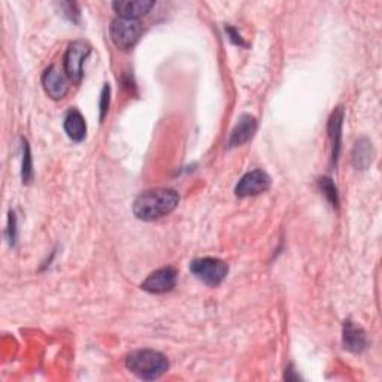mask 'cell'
I'll return each mask as SVG.
<instances>
[{"label":"cell","mask_w":382,"mask_h":382,"mask_svg":"<svg viewBox=\"0 0 382 382\" xmlns=\"http://www.w3.org/2000/svg\"><path fill=\"white\" fill-rule=\"evenodd\" d=\"M9 238H10V241L14 242V239H15V217H14V212L9 213Z\"/></svg>","instance_id":"obj_18"},{"label":"cell","mask_w":382,"mask_h":382,"mask_svg":"<svg viewBox=\"0 0 382 382\" xmlns=\"http://www.w3.org/2000/svg\"><path fill=\"white\" fill-rule=\"evenodd\" d=\"M92 52V47L84 41H75L69 45L64 54V72L73 84H80L83 80V66Z\"/></svg>","instance_id":"obj_5"},{"label":"cell","mask_w":382,"mask_h":382,"mask_svg":"<svg viewBox=\"0 0 382 382\" xmlns=\"http://www.w3.org/2000/svg\"><path fill=\"white\" fill-rule=\"evenodd\" d=\"M126 366L132 374L141 379H159L169 369L167 358L154 350H138L133 351L126 358Z\"/></svg>","instance_id":"obj_2"},{"label":"cell","mask_w":382,"mask_h":382,"mask_svg":"<svg viewBox=\"0 0 382 382\" xmlns=\"http://www.w3.org/2000/svg\"><path fill=\"white\" fill-rule=\"evenodd\" d=\"M22 148H24V157H22V181L30 183L31 176H33V167H31V155H30V148L29 143L26 141H22Z\"/></svg>","instance_id":"obj_16"},{"label":"cell","mask_w":382,"mask_h":382,"mask_svg":"<svg viewBox=\"0 0 382 382\" xmlns=\"http://www.w3.org/2000/svg\"><path fill=\"white\" fill-rule=\"evenodd\" d=\"M64 130L72 141L81 142L85 139L87 125L83 114L78 109H71L64 118Z\"/></svg>","instance_id":"obj_12"},{"label":"cell","mask_w":382,"mask_h":382,"mask_svg":"<svg viewBox=\"0 0 382 382\" xmlns=\"http://www.w3.org/2000/svg\"><path fill=\"white\" fill-rule=\"evenodd\" d=\"M179 204V194L171 188H154L141 193L133 201V213L139 220L154 221L169 215Z\"/></svg>","instance_id":"obj_1"},{"label":"cell","mask_w":382,"mask_h":382,"mask_svg":"<svg viewBox=\"0 0 382 382\" xmlns=\"http://www.w3.org/2000/svg\"><path fill=\"white\" fill-rule=\"evenodd\" d=\"M227 31L230 33V39H232V42L233 43H236V45H243V41H242V38L241 36H238V33H236V30L234 29H227Z\"/></svg>","instance_id":"obj_19"},{"label":"cell","mask_w":382,"mask_h":382,"mask_svg":"<svg viewBox=\"0 0 382 382\" xmlns=\"http://www.w3.org/2000/svg\"><path fill=\"white\" fill-rule=\"evenodd\" d=\"M320 187L323 194L327 197V200L333 206H338L339 204V197H338V190H336V185L333 184V181L330 178H321L320 179Z\"/></svg>","instance_id":"obj_15"},{"label":"cell","mask_w":382,"mask_h":382,"mask_svg":"<svg viewBox=\"0 0 382 382\" xmlns=\"http://www.w3.org/2000/svg\"><path fill=\"white\" fill-rule=\"evenodd\" d=\"M42 84L45 88V93L54 100L63 99L67 94V90H69V84H67L64 73L55 64L50 66L48 69L43 72Z\"/></svg>","instance_id":"obj_8"},{"label":"cell","mask_w":382,"mask_h":382,"mask_svg":"<svg viewBox=\"0 0 382 382\" xmlns=\"http://www.w3.org/2000/svg\"><path fill=\"white\" fill-rule=\"evenodd\" d=\"M111 39L115 43V47L126 51L133 48L142 35V26L138 20L130 18H115L112 21L111 29Z\"/></svg>","instance_id":"obj_4"},{"label":"cell","mask_w":382,"mask_h":382,"mask_svg":"<svg viewBox=\"0 0 382 382\" xmlns=\"http://www.w3.org/2000/svg\"><path fill=\"white\" fill-rule=\"evenodd\" d=\"M190 271L199 281L205 283L206 285L217 287L220 285L224 278L227 276L229 267L222 260L218 258H197V260L191 262Z\"/></svg>","instance_id":"obj_3"},{"label":"cell","mask_w":382,"mask_h":382,"mask_svg":"<svg viewBox=\"0 0 382 382\" xmlns=\"http://www.w3.org/2000/svg\"><path fill=\"white\" fill-rule=\"evenodd\" d=\"M342 121H344V109L339 106L336 109L329 121V136L333 147V162H338L341 151V136H342Z\"/></svg>","instance_id":"obj_14"},{"label":"cell","mask_w":382,"mask_h":382,"mask_svg":"<svg viewBox=\"0 0 382 382\" xmlns=\"http://www.w3.org/2000/svg\"><path fill=\"white\" fill-rule=\"evenodd\" d=\"M109 93H111V88L109 85L106 84L102 90V94H100V120H104L106 112H108V108H109Z\"/></svg>","instance_id":"obj_17"},{"label":"cell","mask_w":382,"mask_h":382,"mask_svg":"<svg viewBox=\"0 0 382 382\" xmlns=\"http://www.w3.org/2000/svg\"><path fill=\"white\" fill-rule=\"evenodd\" d=\"M176 285V271L174 267H162L153 272L142 283V288L151 295H163Z\"/></svg>","instance_id":"obj_7"},{"label":"cell","mask_w":382,"mask_h":382,"mask_svg":"<svg viewBox=\"0 0 382 382\" xmlns=\"http://www.w3.org/2000/svg\"><path fill=\"white\" fill-rule=\"evenodd\" d=\"M344 345L348 351L362 353L366 348L365 330L357 327L353 321H345V324H344Z\"/></svg>","instance_id":"obj_11"},{"label":"cell","mask_w":382,"mask_h":382,"mask_svg":"<svg viewBox=\"0 0 382 382\" xmlns=\"http://www.w3.org/2000/svg\"><path fill=\"white\" fill-rule=\"evenodd\" d=\"M374 147L372 142H370L367 138L358 139L354 145L353 150V164L355 166V169H367L374 160Z\"/></svg>","instance_id":"obj_13"},{"label":"cell","mask_w":382,"mask_h":382,"mask_svg":"<svg viewBox=\"0 0 382 382\" xmlns=\"http://www.w3.org/2000/svg\"><path fill=\"white\" fill-rule=\"evenodd\" d=\"M255 130H257L255 118L250 114L241 115L239 121L236 122V126L232 130V134L229 138V148L239 147V145H243L250 139H253Z\"/></svg>","instance_id":"obj_9"},{"label":"cell","mask_w":382,"mask_h":382,"mask_svg":"<svg viewBox=\"0 0 382 382\" xmlns=\"http://www.w3.org/2000/svg\"><path fill=\"white\" fill-rule=\"evenodd\" d=\"M271 184H272L271 176H269L266 172L257 169V171L248 172L241 178V181L238 183V185H236L234 193L238 197L257 196L267 191Z\"/></svg>","instance_id":"obj_6"},{"label":"cell","mask_w":382,"mask_h":382,"mask_svg":"<svg viewBox=\"0 0 382 382\" xmlns=\"http://www.w3.org/2000/svg\"><path fill=\"white\" fill-rule=\"evenodd\" d=\"M153 6L154 2L151 0H120V2L112 3V8L121 18L130 20H138L142 15H147Z\"/></svg>","instance_id":"obj_10"}]
</instances>
